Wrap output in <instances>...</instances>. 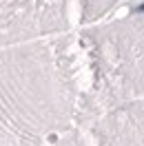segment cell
<instances>
[{"mask_svg":"<svg viewBox=\"0 0 144 146\" xmlns=\"http://www.w3.org/2000/svg\"><path fill=\"white\" fill-rule=\"evenodd\" d=\"M67 0H0V51L71 31Z\"/></svg>","mask_w":144,"mask_h":146,"instance_id":"4","label":"cell"},{"mask_svg":"<svg viewBox=\"0 0 144 146\" xmlns=\"http://www.w3.org/2000/svg\"><path fill=\"white\" fill-rule=\"evenodd\" d=\"M84 58L73 31L0 51V146H53L82 115Z\"/></svg>","mask_w":144,"mask_h":146,"instance_id":"1","label":"cell"},{"mask_svg":"<svg viewBox=\"0 0 144 146\" xmlns=\"http://www.w3.org/2000/svg\"><path fill=\"white\" fill-rule=\"evenodd\" d=\"M78 38L89 75L80 119L144 95V7L82 27Z\"/></svg>","mask_w":144,"mask_h":146,"instance_id":"2","label":"cell"},{"mask_svg":"<svg viewBox=\"0 0 144 146\" xmlns=\"http://www.w3.org/2000/svg\"><path fill=\"white\" fill-rule=\"evenodd\" d=\"M53 146H144V95L82 117Z\"/></svg>","mask_w":144,"mask_h":146,"instance_id":"3","label":"cell"}]
</instances>
